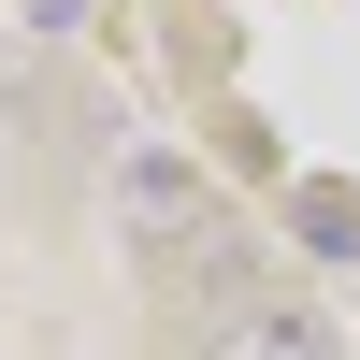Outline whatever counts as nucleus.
Instances as JSON below:
<instances>
[{
	"label": "nucleus",
	"mask_w": 360,
	"mask_h": 360,
	"mask_svg": "<svg viewBox=\"0 0 360 360\" xmlns=\"http://www.w3.org/2000/svg\"><path fill=\"white\" fill-rule=\"evenodd\" d=\"M130 202L144 217H188V159H130Z\"/></svg>",
	"instance_id": "1"
}]
</instances>
